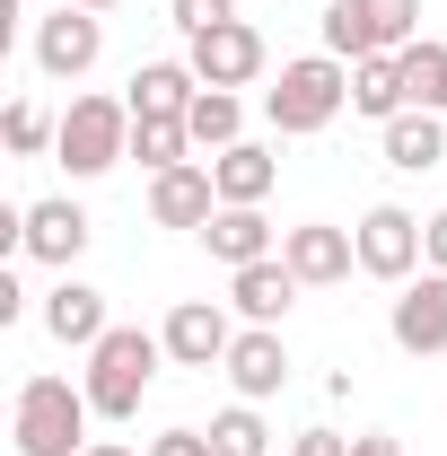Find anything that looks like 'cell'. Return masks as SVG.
<instances>
[{
  "label": "cell",
  "mask_w": 447,
  "mask_h": 456,
  "mask_svg": "<svg viewBox=\"0 0 447 456\" xmlns=\"http://www.w3.org/2000/svg\"><path fill=\"white\" fill-rule=\"evenodd\" d=\"M228 387H237V403H264V395H280L289 387V342L272 334V325H246V334L228 342Z\"/></svg>",
  "instance_id": "4fadbf2b"
},
{
  "label": "cell",
  "mask_w": 447,
  "mask_h": 456,
  "mask_svg": "<svg viewBox=\"0 0 447 456\" xmlns=\"http://www.w3.org/2000/svg\"><path fill=\"white\" fill-rule=\"evenodd\" d=\"M184 150H193V132H184V123H141V114H132V159H141L150 175L184 167Z\"/></svg>",
  "instance_id": "d4e9b609"
},
{
  "label": "cell",
  "mask_w": 447,
  "mask_h": 456,
  "mask_svg": "<svg viewBox=\"0 0 447 456\" xmlns=\"http://www.w3.org/2000/svg\"><path fill=\"white\" fill-rule=\"evenodd\" d=\"M18 255H36V264L70 273V264L88 255V211H79L70 193H53V202H27V228H18Z\"/></svg>",
  "instance_id": "9c48e42d"
},
{
  "label": "cell",
  "mask_w": 447,
  "mask_h": 456,
  "mask_svg": "<svg viewBox=\"0 0 447 456\" xmlns=\"http://www.w3.org/2000/svg\"><path fill=\"white\" fill-rule=\"evenodd\" d=\"M202 246L220 255L228 273H246V264H272V255H280V228L264 220V202H220L211 228H202Z\"/></svg>",
  "instance_id": "5bb4252c"
},
{
  "label": "cell",
  "mask_w": 447,
  "mask_h": 456,
  "mask_svg": "<svg viewBox=\"0 0 447 456\" xmlns=\"http://www.w3.org/2000/svg\"><path fill=\"white\" fill-rule=\"evenodd\" d=\"M211 456H272V430H264V412H255V403H228L220 421H211Z\"/></svg>",
  "instance_id": "cb8c5ba5"
},
{
  "label": "cell",
  "mask_w": 447,
  "mask_h": 456,
  "mask_svg": "<svg viewBox=\"0 0 447 456\" xmlns=\"http://www.w3.org/2000/svg\"><path fill=\"white\" fill-rule=\"evenodd\" d=\"M386 334L412 351V360H430V351H447V273H430L421 264V281H403V298H394Z\"/></svg>",
  "instance_id": "8fae6325"
},
{
  "label": "cell",
  "mask_w": 447,
  "mask_h": 456,
  "mask_svg": "<svg viewBox=\"0 0 447 456\" xmlns=\"http://www.w3.org/2000/svg\"><path fill=\"white\" fill-rule=\"evenodd\" d=\"M228 18H237L228 0H175V27H184V36H211V27H228Z\"/></svg>",
  "instance_id": "4316f807"
},
{
  "label": "cell",
  "mask_w": 447,
  "mask_h": 456,
  "mask_svg": "<svg viewBox=\"0 0 447 456\" xmlns=\"http://www.w3.org/2000/svg\"><path fill=\"white\" fill-rule=\"evenodd\" d=\"M351 456H403V448H394L386 430H369V439H351Z\"/></svg>",
  "instance_id": "4dcf8cb0"
},
{
  "label": "cell",
  "mask_w": 447,
  "mask_h": 456,
  "mask_svg": "<svg viewBox=\"0 0 447 456\" xmlns=\"http://www.w3.org/2000/svg\"><path fill=\"white\" fill-rule=\"evenodd\" d=\"M158 334H167V360L175 369H220L228 360V316H220V298H175V316L167 325H158Z\"/></svg>",
  "instance_id": "9a60e30c"
},
{
  "label": "cell",
  "mask_w": 447,
  "mask_h": 456,
  "mask_svg": "<svg viewBox=\"0 0 447 456\" xmlns=\"http://www.w3.org/2000/svg\"><path fill=\"white\" fill-rule=\"evenodd\" d=\"M158 360H167V334H141V325H114L97 351H88V403H97V421H132L141 395H150V378H158Z\"/></svg>",
  "instance_id": "6da1fadb"
},
{
  "label": "cell",
  "mask_w": 447,
  "mask_h": 456,
  "mask_svg": "<svg viewBox=\"0 0 447 456\" xmlns=\"http://www.w3.org/2000/svg\"><path fill=\"white\" fill-rule=\"evenodd\" d=\"M280 264H289L307 289H334V281H351V264H360V237H351V228H334V220L280 228Z\"/></svg>",
  "instance_id": "ba28073f"
},
{
  "label": "cell",
  "mask_w": 447,
  "mask_h": 456,
  "mask_svg": "<svg viewBox=\"0 0 447 456\" xmlns=\"http://www.w3.org/2000/svg\"><path fill=\"white\" fill-rule=\"evenodd\" d=\"M211 184H220V202H264V193L280 184V159H272V150H255V141H237V150L211 159Z\"/></svg>",
  "instance_id": "44dd1931"
},
{
  "label": "cell",
  "mask_w": 447,
  "mask_h": 456,
  "mask_svg": "<svg viewBox=\"0 0 447 456\" xmlns=\"http://www.w3.org/2000/svg\"><path fill=\"white\" fill-rule=\"evenodd\" d=\"M150 456H211V430H158Z\"/></svg>",
  "instance_id": "83f0119b"
},
{
  "label": "cell",
  "mask_w": 447,
  "mask_h": 456,
  "mask_svg": "<svg viewBox=\"0 0 447 456\" xmlns=\"http://www.w3.org/2000/svg\"><path fill=\"white\" fill-rule=\"evenodd\" d=\"M211 211H220V184H211V159H184V167L150 175V220L158 228H211Z\"/></svg>",
  "instance_id": "30bf717a"
},
{
  "label": "cell",
  "mask_w": 447,
  "mask_h": 456,
  "mask_svg": "<svg viewBox=\"0 0 447 456\" xmlns=\"http://www.w3.org/2000/svg\"><path fill=\"white\" fill-rule=\"evenodd\" d=\"M403 88H412V106H430V114H447V45H403Z\"/></svg>",
  "instance_id": "603a6c76"
},
{
  "label": "cell",
  "mask_w": 447,
  "mask_h": 456,
  "mask_svg": "<svg viewBox=\"0 0 447 456\" xmlns=\"http://www.w3.org/2000/svg\"><path fill=\"white\" fill-rule=\"evenodd\" d=\"M298 273H289V264H246V273H228V298H237V316H246V325H280V316H289V298H298Z\"/></svg>",
  "instance_id": "ac0fdd59"
},
{
  "label": "cell",
  "mask_w": 447,
  "mask_h": 456,
  "mask_svg": "<svg viewBox=\"0 0 447 456\" xmlns=\"http://www.w3.org/2000/svg\"><path fill=\"white\" fill-rule=\"evenodd\" d=\"M0 132H9V150H18V159H36V150L53 141L61 123H53V114H45V106H36V97H18V106L0 114Z\"/></svg>",
  "instance_id": "484cf974"
},
{
  "label": "cell",
  "mask_w": 447,
  "mask_h": 456,
  "mask_svg": "<svg viewBox=\"0 0 447 456\" xmlns=\"http://www.w3.org/2000/svg\"><path fill=\"white\" fill-rule=\"evenodd\" d=\"M421 45V0H334L325 9V53L342 61H378Z\"/></svg>",
  "instance_id": "277c9868"
},
{
  "label": "cell",
  "mask_w": 447,
  "mask_h": 456,
  "mask_svg": "<svg viewBox=\"0 0 447 456\" xmlns=\"http://www.w3.org/2000/svg\"><path fill=\"white\" fill-rule=\"evenodd\" d=\"M289 456H351V439H334V430H298Z\"/></svg>",
  "instance_id": "f1b7e54d"
},
{
  "label": "cell",
  "mask_w": 447,
  "mask_h": 456,
  "mask_svg": "<svg viewBox=\"0 0 447 456\" xmlns=\"http://www.w3.org/2000/svg\"><path fill=\"white\" fill-rule=\"evenodd\" d=\"M88 387L70 378H27L18 387V412H9V439L18 456H88Z\"/></svg>",
  "instance_id": "7a4b0ae2"
},
{
  "label": "cell",
  "mask_w": 447,
  "mask_h": 456,
  "mask_svg": "<svg viewBox=\"0 0 447 456\" xmlns=\"http://www.w3.org/2000/svg\"><path fill=\"white\" fill-rule=\"evenodd\" d=\"M193 79L202 88H246L255 70H264V36L246 27V18H228V27H211V36H193Z\"/></svg>",
  "instance_id": "7c38bea8"
},
{
  "label": "cell",
  "mask_w": 447,
  "mask_h": 456,
  "mask_svg": "<svg viewBox=\"0 0 447 456\" xmlns=\"http://www.w3.org/2000/svg\"><path fill=\"white\" fill-rule=\"evenodd\" d=\"M45 334L70 342V351H97V342L114 334V325H106V289H88V281L61 273V281L45 289Z\"/></svg>",
  "instance_id": "2e32d148"
},
{
  "label": "cell",
  "mask_w": 447,
  "mask_h": 456,
  "mask_svg": "<svg viewBox=\"0 0 447 456\" xmlns=\"http://www.w3.org/2000/svg\"><path fill=\"white\" fill-rule=\"evenodd\" d=\"M351 237H360V273H369V281H412V273L430 264V255H421V220H412L403 202H378Z\"/></svg>",
  "instance_id": "8992f818"
},
{
  "label": "cell",
  "mask_w": 447,
  "mask_h": 456,
  "mask_svg": "<svg viewBox=\"0 0 447 456\" xmlns=\"http://www.w3.org/2000/svg\"><path fill=\"white\" fill-rule=\"evenodd\" d=\"M88 456H141V448H123V439H88Z\"/></svg>",
  "instance_id": "1f68e13d"
},
{
  "label": "cell",
  "mask_w": 447,
  "mask_h": 456,
  "mask_svg": "<svg viewBox=\"0 0 447 456\" xmlns=\"http://www.w3.org/2000/svg\"><path fill=\"white\" fill-rule=\"evenodd\" d=\"M403 106H412V88H403V53L351 61V114H369V123H394Z\"/></svg>",
  "instance_id": "ffe728a7"
},
{
  "label": "cell",
  "mask_w": 447,
  "mask_h": 456,
  "mask_svg": "<svg viewBox=\"0 0 447 456\" xmlns=\"http://www.w3.org/2000/svg\"><path fill=\"white\" fill-rule=\"evenodd\" d=\"M97 53H106V18H97V9H70V0H61L53 18L36 27V70H45V79H88Z\"/></svg>",
  "instance_id": "52a82bcc"
},
{
  "label": "cell",
  "mask_w": 447,
  "mask_h": 456,
  "mask_svg": "<svg viewBox=\"0 0 447 456\" xmlns=\"http://www.w3.org/2000/svg\"><path fill=\"white\" fill-rule=\"evenodd\" d=\"M70 9H123V0H70Z\"/></svg>",
  "instance_id": "d6a6232c"
},
{
  "label": "cell",
  "mask_w": 447,
  "mask_h": 456,
  "mask_svg": "<svg viewBox=\"0 0 447 456\" xmlns=\"http://www.w3.org/2000/svg\"><path fill=\"white\" fill-rule=\"evenodd\" d=\"M184 132H193V150H237V132H246L237 88H202V97H193V114H184Z\"/></svg>",
  "instance_id": "7402d4cb"
},
{
  "label": "cell",
  "mask_w": 447,
  "mask_h": 456,
  "mask_svg": "<svg viewBox=\"0 0 447 456\" xmlns=\"http://www.w3.org/2000/svg\"><path fill=\"white\" fill-rule=\"evenodd\" d=\"M447 159V114H430V106H403L386 123V167H403V175H430Z\"/></svg>",
  "instance_id": "d6986e66"
},
{
  "label": "cell",
  "mask_w": 447,
  "mask_h": 456,
  "mask_svg": "<svg viewBox=\"0 0 447 456\" xmlns=\"http://www.w3.org/2000/svg\"><path fill=\"white\" fill-rule=\"evenodd\" d=\"M342 106H351V61H342V53H298V61H280L272 97H264L272 132H325Z\"/></svg>",
  "instance_id": "3957f363"
},
{
  "label": "cell",
  "mask_w": 447,
  "mask_h": 456,
  "mask_svg": "<svg viewBox=\"0 0 447 456\" xmlns=\"http://www.w3.org/2000/svg\"><path fill=\"white\" fill-rule=\"evenodd\" d=\"M193 97H202L193 61H141V70H132V97H123V106L141 114V123H184V114H193Z\"/></svg>",
  "instance_id": "e0dca14e"
},
{
  "label": "cell",
  "mask_w": 447,
  "mask_h": 456,
  "mask_svg": "<svg viewBox=\"0 0 447 456\" xmlns=\"http://www.w3.org/2000/svg\"><path fill=\"white\" fill-rule=\"evenodd\" d=\"M53 159L70 175H106L114 159H132V106L123 97H70V114L53 132Z\"/></svg>",
  "instance_id": "5b68a950"
},
{
  "label": "cell",
  "mask_w": 447,
  "mask_h": 456,
  "mask_svg": "<svg viewBox=\"0 0 447 456\" xmlns=\"http://www.w3.org/2000/svg\"><path fill=\"white\" fill-rule=\"evenodd\" d=\"M421 255H430V273H447V211L421 220Z\"/></svg>",
  "instance_id": "f546056e"
}]
</instances>
